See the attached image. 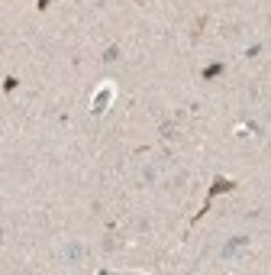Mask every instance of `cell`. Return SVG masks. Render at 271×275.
Instances as JSON below:
<instances>
[{
	"mask_svg": "<svg viewBox=\"0 0 271 275\" xmlns=\"http://www.w3.org/2000/svg\"><path fill=\"white\" fill-rule=\"evenodd\" d=\"M116 58H120V49H116V45H110V49L104 52V62H116Z\"/></svg>",
	"mask_w": 271,
	"mask_h": 275,
	"instance_id": "obj_6",
	"label": "cell"
},
{
	"mask_svg": "<svg viewBox=\"0 0 271 275\" xmlns=\"http://www.w3.org/2000/svg\"><path fill=\"white\" fill-rule=\"evenodd\" d=\"M220 75H223V62H213V65L204 68V81H213V78H220Z\"/></svg>",
	"mask_w": 271,
	"mask_h": 275,
	"instance_id": "obj_5",
	"label": "cell"
},
{
	"mask_svg": "<svg viewBox=\"0 0 271 275\" xmlns=\"http://www.w3.org/2000/svg\"><path fill=\"white\" fill-rule=\"evenodd\" d=\"M268 117H271V110H268Z\"/></svg>",
	"mask_w": 271,
	"mask_h": 275,
	"instance_id": "obj_9",
	"label": "cell"
},
{
	"mask_svg": "<svg viewBox=\"0 0 271 275\" xmlns=\"http://www.w3.org/2000/svg\"><path fill=\"white\" fill-rule=\"evenodd\" d=\"M36 7H39V10H45V7H49V0H36Z\"/></svg>",
	"mask_w": 271,
	"mask_h": 275,
	"instance_id": "obj_8",
	"label": "cell"
},
{
	"mask_svg": "<svg viewBox=\"0 0 271 275\" xmlns=\"http://www.w3.org/2000/svg\"><path fill=\"white\" fill-rule=\"evenodd\" d=\"M17 88V78H4V91H13Z\"/></svg>",
	"mask_w": 271,
	"mask_h": 275,
	"instance_id": "obj_7",
	"label": "cell"
},
{
	"mask_svg": "<svg viewBox=\"0 0 271 275\" xmlns=\"http://www.w3.org/2000/svg\"><path fill=\"white\" fill-rule=\"evenodd\" d=\"M84 253H87V249H84L81 246V243H68V249H65V259H68V262H81V259H84Z\"/></svg>",
	"mask_w": 271,
	"mask_h": 275,
	"instance_id": "obj_4",
	"label": "cell"
},
{
	"mask_svg": "<svg viewBox=\"0 0 271 275\" xmlns=\"http://www.w3.org/2000/svg\"><path fill=\"white\" fill-rule=\"evenodd\" d=\"M113 94H116V88H113V81H104V85H100V91L94 94V101H91V113H94V117H100V113L107 110V107H110V101H113Z\"/></svg>",
	"mask_w": 271,
	"mask_h": 275,
	"instance_id": "obj_1",
	"label": "cell"
},
{
	"mask_svg": "<svg viewBox=\"0 0 271 275\" xmlns=\"http://www.w3.org/2000/svg\"><path fill=\"white\" fill-rule=\"evenodd\" d=\"M249 236H232V240L226 243V246H223V259H226V262H229V259H236L239 253H245V249H249Z\"/></svg>",
	"mask_w": 271,
	"mask_h": 275,
	"instance_id": "obj_2",
	"label": "cell"
},
{
	"mask_svg": "<svg viewBox=\"0 0 271 275\" xmlns=\"http://www.w3.org/2000/svg\"><path fill=\"white\" fill-rule=\"evenodd\" d=\"M232 188H236V185H232V181H229V178H216V181H213V185H210V194H207V201H204V211H197V217H204V214H207V211H210L213 197H216V194H220V191H232Z\"/></svg>",
	"mask_w": 271,
	"mask_h": 275,
	"instance_id": "obj_3",
	"label": "cell"
}]
</instances>
